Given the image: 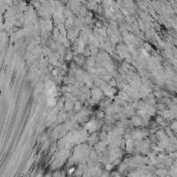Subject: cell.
<instances>
[{
	"mask_svg": "<svg viewBox=\"0 0 177 177\" xmlns=\"http://www.w3.org/2000/svg\"><path fill=\"white\" fill-rule=\"evenodd\" d=\"M100 96H102V91L100 89H94L93 90V98L94 100H98V98H100Z\"/></svg>",
	"mask_w": 177,
	"mask_h": 177,
	"instance_id": "1",
	"label": "cell"
},
{
	"mask_svg": "<svg viewBox=\"0 0 177 177\" xmlns=\"http://www.w3.org/2000/svg\"><path fill=\"white\" fill-rule=\"evenodd\" d=\"M133 122L135 123V124H140V123H141V121L139 120V118H134V119H133Z\"/></svg>",
	"mask_w": 177,
	"mask_h": 177,
	"instance_id": "2",
	"label": "cell"
},
{
	"mask_svg": "<svg viewBox=\"0 0 177 177\" xmlns=\"http://www.w3.org/2000/svg\"><path fill=\"white\" fill-rule=\"evenodd\" d=\"M71 107H73V106H71V105L69 104V102H68V103H66V104H65V108L68 109V110H71Z\"/></svg>",
	"mask_w": 177,
	"mask_h": 177,
	"instance_id": "3",
	"label": "cell"
},
{
	"mask_svg": "<svg viewBox=\"0 0 177 177\" xmlns=\"http://www.w3.org/2000/svg\"><path fill=\"white\" fill-rule=\"evenodd\" d=\"M80 108H81V105H80L79 103H77V104L75 105V109L76 110H80Z\"/></svg>",
	"mask_w": 177,
	"mask_h": 177,
	"instance_id": "4",
	"label": "cell"
},
{
	"mask_svg": "<svg viewBox=\"0 0 177 177\" xmlns=\"http://www.w3.org/2000/svg\"><path fill=\"white\" fill-rule=\"evenodd\" d=\"M89 64H91V65H93V63H94V61H93V58H89Z\"/></svg>",
	"mask_w": 177,
	"mask_h": 177,
	"instance_id": "5",
	"label": "cell"
},
{
	"mask_svg": "<svg viewBox=\"0 0 177 177\" xmlns=\"http://www.w3.org/2000/svg\"><path fill=\"white\" fill-rule=\"evenodd\" d=\"M110 85H111V86L113 87L114 85H116V81H114V80H113V81H111V82H110Z\"/></svg>",
	"mask_w": 177,
	"mask_h": 177,
	"instance_id": "6",
	"label": "cell"
},
{
	"mask_svg": "<svg viewBox=\"0 0 177 177\" xmlns=\"http://www.w3.org/2000/svg\"><path fill=\"white\" fill-rule=\"evenodd\" d=\"M97 116H98V117H103V116H104V113H102V112H100V113L97 114Z\"/></svg>",
	"mask_w": 177,
	"mask_h": 177,
	"instance_id": "7",
	"label": "cell"
}]
</instances>
